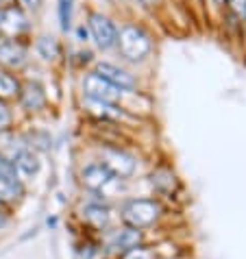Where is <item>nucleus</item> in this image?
I'll return each mask as SVG.
<instances>
[{"label": "nucleus", "instance_id": "1", "mask_svg": "<svg viewBox=\"0 0 246 259\" xmlns=\"http://www.w3.org/2000/svg\"><path fill=\"white\" fill-rule=\"evenodd\" d=\"M159 205L150 198H135L129 200V203L122 207V220H125L127 227L131 229H146L159 218Z\"/></svg>", "mask_w": 246, "mask_h": 259}, {"label": "nucleus", "instance_id": "2", "mask_svg": "<svg viewBox=\"0 0 246 259\" xmlns=\"http://www.w3.org/2000/svg\"><path fill=\"white\" fill-rule=\"evenodd\" d=\"M115 44H118L120 53L131 61H140L150 53V37L142 31L140 26H133V24L122 28V31L118 33Z\"/></svg>", "mask_w": 246, "mask_h": 259}, {"label": "nucleus", "instance_id": "3", "mask_svg": "<svg viewBox=\"0 0 246 259\" xmlns=\"http://www.w3.org/2000/svg\"><path fill=\"white\" fill-rule=\"evenodd\" d=\"M83 92L90 100H98V103H107V105H113L118 103L120 96H122V90H118L115 85L107 83L105 78H100L96 72H92L83 78Z\"/></svg>", "mask_w": 246, "mask_h": 259}, {"label": "nucleus", "instance_id": "4", "mask_svg": "<svg viewBox=\"0 0 246 259\" xmlns=\"http://www.w3.org/2000/svg\"><path fill=\"white\" fill-rule=\"evenodd\" d=\"M22 196V185L13 170V163L0 155V203H16Z\"/></svg>", "mask_w": 246, "mask_h": 259}, {"label": "nucleus", "instance_id": "5", "mask_svg": "<svg viewBox=\"0 0 246 259\" xmlns=\"http://www.w3.org/2000/svg\"><path fill=\"white\" fill-rule=\"evenodd\" d=\"M100 163H103L115 179H127L135 172V159L131 155H127L125 150H118V148H105L103 161Z\"/></svg>", "mask_w": 246, "mask_h": 259}, {"label": "nucleus", "instance_id": "6", "mask_svg": "<svg viewBox=\"0 0 246 259\" xmlns=\"http://www.w3.org/2000/svg\"><path fill=\"white\" fill-rule=\"evenodd\" d=\"M90 31L92 37L96 39V44L100 48H111L115 46V39H118V28L113 26V22L103 13H92L90 16Z\"/></svg>", "mask_w": 246, "mask_h": 259}, {"label": "nucleus", "instance_id": "7", "mask_svg": "<svg viewBox=\"0 0 246 259\" xmlns=\"http://www.w3.org/2000/svg\"><path fill=\"white\" fill-rule=\"evenodd\" d=\"M81 181H83L85 188L92 190V192H105L109 185H113L118 181V179H115L103 163H90L88 168L81 172Z\"/></svg>", "mask_w": 246, "mask_h": 259}, {"label": "nucleus", "instance_id": "8", "mask_svg": "<svg viewBox=\"0 0 246 259\" xmlns=\"http://www.w3.org/2000/svg\"><path fill=\"white\" fill-rule=\"evenodd\" d=\"M96 74H98L100 78H105L107 83L115 85V88L122 90V92L135 88V78L129 74L127 70L113 66V63H98V66H96Z\"/></svg>", "mask_w": 246, "mask_h": 259}, {"label": "nucleus", "instance_id": "9", "mask_svg": "<svg viewBox=\"0 0 246 259\" xmlns=\"http://www.w3.org/2000/svg\"><path fill=\"white\" fill-rule=\"evenodd\" d=\"M0 31L7 37H18L20 33L26 31V18L24 13L16 9V7H7L5 11H0Z\"/></svg>", "mask_w": 246, "mask_h": 259}, {"label": "nucleus", "instance_id": "10", "mask_svg": "<svg viewBox=\"0 0 246 259\" xmlns=\"http://www.w3.org/2000/svg\"><path fill=\"white\" fill-rule=\"evenodd\" d=\"M13 163V170H16V175L18 179L22 181V179H31L37 175V170H39V161H37V157H35L31 150H18L16 155L9 159Z\"/></svg>", "mask_w": 246, "mask_h": 259}, {"label": "nucleus", "instance_id": "11", "mask_svg": "<svg viewBox=\"0 0 246 259\" xmlns=\"http://www.w3.org/2000/svg\"><path fill=\"white\" fill-rule=\"evenodd\" d=\"M26 61V50L16 39H7L0 44V63L7 68H20Z\"/></svg>", "mask_w": 246, "mask_h": 259}, {"label": "nucleus", "instance_id": "12", "mask_svg": "<svg viewBox=\"0 0 246 259\" xmlns=\"http://www.w3.org/2000/svg\"><path fill=\"white\" fill-rule=\"evenodd\" d=\"M140 240H142V233L137 231V229H131V227H127V229H122V231H115V235L111 237V248L115 250H131L135 246H140Z\"/></svg>", "mask_w": 246, "mask_h": 259}, {"label": "nucleus", "instance_id": "13", "mask_svg": "<svg viewBox=\"0 0 246 259\" xmlns=\"http://www.w3.org/2000/svg\"><path fill=\"white\" fill-rule=\"evenodd\" d=\"M20 100L28 111H37L44 107V92L37 83H28L24 90H20Z\"/></svg>", "mask_w": 246, "mask_h": 259}, {"label": "nucleus", "instance_id": "14", "mask_svg": "<svg viewBox=\"0 0 246 259\" xmlns=\"http://www.w3.org/2000/svg\"><path fill=\"white\" fill-rule=\"evenodd\" d=\"M20 83L16 76H11L9 72H0V100H9L20 96Z\"/></svg>", "mask_w": 246, "mask_h": 259}, {"label": "nucleus", "instance_id": "15", "mask_svg": "<svg viewBox=\"0 0 246 259\" xmlns=\"http://www.w3.org/2000/svg\"><path fill=\"white\" fill-rule=\"evenodd\" d=\"M83 215H85V220L92 222V225L98 227V229H103L107 222H109V211H107V207H103V205H90V207H85Z\"/></svg>", "mask_w": 246, "mask_h": 259}, {"label": "nucleus", "instance_id": "16", "mask_svg": "<svg viewBox=\"0 0 246 259\" xmlns=\"http://www.w3.org/2000/svg\"><path fill=\"white\" fill-rule=\"evenodd\" d=\"M70 20H72V0H59V22L63 31H68Z\"/></svg>", "mask_w": 246, "mask_h": 259}, {"label": "nucleus", "instance_id": "17", "mask_svg": "<svg viewBox=\"0 0 246 259\" xmlns=\"http://www.w3.org/2000/svg\"><path fill=\"white\" fill-rule=\"evenodd\" d=\"M122 259H155V253L146 246H135L131 250H127V253L122 255Z\"/></svg>", "mask_w": 246, "mask_h": 259}, {"label": "nucleus", "instance_id": "18", "mask_svg": "<svg viewBox=\"0 0 246 259\" xmlns=\"http://www.w3.org/2000/svg\"><path fill=\"white\" fill-rule=\"evenodd\" d=\"M9 124H11V111L7 109V105L0 100V131L9 128Z\"/></svg>", "mask_w": 246, "mask_h": 259}, {"label": "nucleus", "instance_id": "19", "mask_svg": "<svg viewBox=\"0 0 246 259\" xmlns=\"http://www.w3.org/2000/svg\"><path fill=\"white\" fill-rule=\"evenodd\" d=\"M20 5L24 7V9H39V5H42V0H18Z\"/></svg>", "mask_w": 246, "mask_h": 259}, {"label": "nucleus", "instance_id": "20", "mask_svg": "<svg viewBox=\"0 0 246 259\" xmlns=\"http://www.w3.org/2000/svg\"><path fill=\"white\" fill-rule=\"evenodd\" d=\"M142 3H144V5H155L157 0H142Z\"/></svg>", "mask_w": 246, "mask_h": 259}, {"label": "nucleus", "instance_id": "21", "mask_svg": "<svg viewBox=\"0 0 246 259\" xmlns=\"http://www.w3.org/2000/svg\"><path fill=\"white\" fill-rule=\"evenodd\" d=\"M214 3H216V5H224V3H227V0H214Z\"/></svg>", "mask_w": 246, "mask_h": 259}]
</instances>
